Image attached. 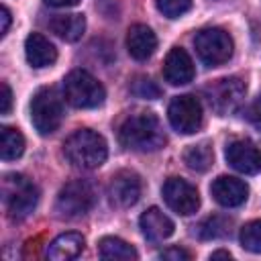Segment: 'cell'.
<instances>
[{
	"mask_svg": "<svg viewBox=\"0 0 261 261\" xmlns=\"http://www.w3.org/2000/svg\"><path fill=\"white\" fill-rule=\"evenodd\" d=\"M210 194L212 198L220 204V206H226V208H234V206H241L247 196H249V188L245 181L232 177V175H220L212 181L210 186Z\"/></svg>",
	"mask_w": 261,
	"mask_h": 261,
	"instance_id": "5bb4252c",
	"label": "cell"
},
{
	"mask_svg": "<svg viewBox=\"0 0 261 261\" xmlns=\"http://www.w3.org/2000/svg\"><path fill=\"white\" fill-rule=\"evenodd\" d=\"M130 92L137 98H147V100H155V98L161 96V88L149 77H137L130 86Z\"/></svg>",
	"mask_w": 261,
	"mask_h": 261,
	"instance_id": "484cf974",
	"label": "cell"
},
{
	"mask_svg": "<svg viewBox=\"0 0 261 261\" xmlns=\"http://www.w3.org/2000/svg\"><path fill=\"white\" fill-rule=\"evenodd\" d=\"M161 194H163L165 204L173 212H177L181 216H190V214H194L200 208V194H198V190L190 181H186L181 177H169L163 184Z\"/></svg>",
	"mask_w": 261,
	"mask_h": 261,
	"instance_id": "30bf717a",
	"label": "cell"
},
{
	"mask_svg": "<svg viewBox=\"0 0 261 261\" xmlns=\"http://www.w3.org/2000/svg\"><path fill=\"white\" fill-rule=\"evenodd\" d=\"M126 49L135 59L145 61L155 53L157 37L147 24H133L126 33Z\"/></svg>",
	"mask_w": 261,
	"mask_h": 261,
	"instance_id": "2e32d148",
	"label": "cell"
},
{
	"mask_svg": "<svg viewBox=\"0 0 261 261\" xmlns=\"http://www.w3.org/2000/svg\"><path fill=\"white\" fill-rule=\"evenodd\" d=\"M194 47L198 57L206 63V65H220L224 61L230 59L232 55V39L224 29L218 27H210V29H202L196 37H194Z\"/></svg>",
	"mask_w": 261,
	"mask_h": 261,
	"instance_id": "52a82bcc",
	"label": "cell"
},
{
	"mask_svg": "<svg viewBox=\"0 0 261 261\" xmlns=\"http://www.w3.org/2000/svg\"><path fill=\"white\" fill-rule=\"evenodd\" d=\"M2 194H4L6 212L12 220L27 218L37 208L39 202L37 186L20 173H10L2 179Z\"/></svg>",
	"mask_w": 261,
	"mask_h": 261,
	"instance_id": "3957f363",
	"label": "cell"
},
{
	"mask_svg": "<svg viewBox=\"0 0 261 261\" xmlns=\"http://www.w3.org/2000/svg\"><path fill=\"white\" fill-rule=\"evenodd\" d=\"M86 247V241L80 232H63L51 241L47 247V257L53 261H69L75 259Z\"/></svg>",
	"mask_w": 261,
	"mask_h": 261,
	"instance_id": "ac0fdd59",
	"label": "cell"
},
{
	"mask_svg": "<svg viewBox=\"0 0 261 261\" xmlns=\"http://www.w3.org/2000/svg\"><path fill=\"white\" fill-rule=\"evenodd\" d=\"M108 196H110V202L118 208H128L133 204H137V200L141 196V177L128 169L116 171L110 179Z\"/></svg>",
	"mask_w": 261,
	"mask_h": 261,
	"instance_id": "8fae6325",
	"label": "cell"
},
{
	"mask_svg": "<svg viewBox=\"0 0 261 261\" xmlns=\"http://www.w3.org/2000/svg\"><path fill=\"white\" fill-rule=\"evenodd\" d=\"M241 245L251 253H261V220H251L241 228Z\"/></svg>",
	"mask_w": 261,
	"mask_h": 261,
	"instance_id": "cb8c5ba5",
	"label": "cell"
},
{
	"mask_svg": "<svg viewBox=\"0 0 261 261\" xmlns=\"http://www.w3.org/2000/svg\"><path fill=\"white\" fill-rule=\"evenodd\" d=\"M247 118L249 120H253L255 124H259L261 126V94L257 96V100L249 106V112H247Z\"/></svg>",
	"mask_w": 261,
	"mask_h": 261,
	"instance_id": "f1b7e54d",
	"label": "cell"
},
{
	"mask_svg": "<svg viewBox=\"0 0 261 261\" xmlns=\"http://www.w3.org/2000/svg\"><path fill=\"white\" fill-rule=\"evenodd\" d=\"M63 96L75 108H96L104 102V86L86 69H73L63 80Z\"/></svg>",
	"mask_w": 261,
	"mask_h": 261,
	"instance_id": "277c9868",
	"label": "cell"
},
{
	"mask_svg": "<svg viewBox=\"0 0 261 261\" xmlns=\"http://www.w3.org/2000/svg\"><path fill=\"white\" fill-rule=\"evenodd\" d=\"M161 259H169V261H188L192 255L186 251V249H179V247H169L165 251L159 253Z\"/></svg>",
	"mask_w": 261,
	"mask_h": 261,
	"instance_id": "4316f807",
	"label": "cell"
},
{
	"mask_svg": "<svg viewBox=\"0 0 261 261\" xmlns=\"http://www.w3.org/2000/svg\"><path fill=\"white\" fill-rule=\"evenodd\" d=\"M224 155H226V161L230 163V167H234L241 173L253 175V173L261 171V151L251 141L239 139V141L228 143Z\"/></svg>",
	"mask_w": 261,
	"mask_h": 261,
	"instance_id": "7c38bea8",
	"label": "cell"
},
{
	"mask_svg": "<svg viewBox=\"0 0 261 261\" xmlns=\"http://www.w3.org/2000/svg\"><path fill=\"white\" fill-rule=\"evenodd\" d=\"M163 77L171 86H184L194 80V63L186 49L171 47L163 61Z\"/></svg>",
	"mask_w": 261,
	"mask_h": 261,
	"instance_id": "4fadbf2b",
	"label": "cell"
},
{
	"mask_svg": "<svg viewBox=\"0 0 261 261\" xmlns=\"http://www.w3.org/2000/svg\"><path fill=\"white\" fill-rule=\"evenodd\" d=\"M94 202H96V192L92 184L84 179H73L59 190L55 200V212L61 218H77L90 212Z\"/></svg>",
	"mask_w": 261,
	"mask_h": 261,
	"instance_id": "5b68a950",
	"label": "cell"
},
{
	"mask_svg": "<svg viewBox=\"0 0 261 261\" xmlns=\"http://www.w3.org/2000/svg\"><path fill=\"white\" fill-rule=\"evenodd\" d=\"M212 159H214V153H212V147L208 143H198V145H192L184 151V163L192 169V171H206L210 165H212Z\"/></svg>",
	"mask_w": 261,
	"mask_h": 261,
	"instance_id": "7402d4cb",
	"label": "cell"
},
{
	"mask_svg": "<svg viewBox=\"0 0 261 261\" xmlns=\"http://www.w3.org/2000/svg\"><path fill=\"white\" fill-rule=\"evenodd\" d=\"M8 27H10V10L6 6L0 8V37H4L8 33Z\"/></svg>",
	"mask_w": 261,
	"mask_h": 261,
	"instance_id": "f546056e",
	"label": "cell"
},
{
	"mask_svg": "<svg viewBox=\"0 0 261 261\" xmlns=\"http://www.w3.org/2000/svg\"><path fill=\"white\" fill-rule=\"evenodd\" d=\"M118 141L122 147L141 151V153H153L165 145V135L159 118L153 112H135L126 116L118 128Z\"/></svg>",
	"mask_w": 261,
	"mask_h": 261,
	"instance_id": "6da1fadb",
	"label": "cell"
},
{
	"mask_svg": "<svg viewBox=\"0 0 261 261\" xmlns=\"http://www.w3.org/2000/svg\"><path fill=\"white\" fill-rule=\"evenodd\" d=\"M0 88H2V96H0V114L2 116H6L8 112H10V106H12V90H10V86L6 84V82H2L0 84Z\"/></svg>",
	"mask_w": 261,
	"mask_h": 261,
	"instance_id": "83f0119b",
	"label": "cell"
},
{
	"mask_svg": "<svg viewBox=\"0 0 261 261\" xmlns=\"http://www.w3.org/2000/svg\"><path fill=\"white\" fill-rule=\"evenodd\" d=\"M167 118L169 124L181 133V135H192L202 126L204 120V112H202V104L196 96L192 94H184V96H175L169 102L167 108Z\"/></svg>",
	"mask_w": 261,
	"mask_h": 261,
	"instance_id": "9c48e42d",
	"label": "cell"
},
{
	"mask_svg": "<svg viewBox=\"0 0 261 261\" xmlns=\"http://www.w3.org/2000/svg\"><path fill=\"white\" fill-rule=\"evenodd\" d=\"M230 220L224 216H210L206 218L200 226H198V234L200 239H218L230 232Z\"/></svg>",
	"mask_w": 261,
	"mask_h": 261,
	"instance_id": "603a6c76",
	"label": "cell"
},
{
	"mask_svg": "<svg viewBox=\"0 0 261 261\" xmlns=\"http://www.w3.org/2000/svg\"><path fill=\"white\" fill-rule=\"evenodd\" d=\"M210 259H230V253L228 251H214L210 255Z\"/></svg>",
	"mask_w": 261,
	"mask_h": 261,
	"instance_id": "1f68e13d",
	"label": "cell"
},
{
	"mask_svg": "<svg viewBox=\"0 0 261 261\" xmlns=\"http://www.w3.org/2000/svg\"><path fill=\"white\" fill-rule=\"evenodd\" d=\"M31 120L39 135L47 137L55 133L63 120V106L51 88L39 90L31 100Z\"/></svg>",
	"mask_w": 261,
	"mask_h": 261,
	"instance_id": "8992f818",
	"label": "cell"
},
{
	"mask_svg": "<svg viewBox=\"0 0 261 261\" xmlns=\"http://www.w3.org/2000/svg\"><path fill=\"white\" fill-rule=\"evenodd\" d=\"M24 151V137L20 135V130L12 128V126H2L0 130V155L4 161H12L16 157H20Z\"/></svg>",
	"mask_w": 261,
	"mask_h": 261,
	"instance_id": "44dd1931",
	"label": "cell"
},
{
	"mask_svg": "<svg viewBox=\"0 0 261 261\" xmlns=\"http://www.w3.org/2000/svg\"><path fill=\"white\" fill-rule=\"evenodd\" d=\"M159 12L167 18H177L192 8V0H155Z\"/></svg>",
	"mask_w": 261,
	"mask_h": 261,
	"instance_id": "d4e9b609",
	"label": "cell"
},
{
	"mask_svg": "<svg viewBox=\"0 0 261 261\" xmlns=\"http://www.w3.org/2000/svg\"><path fill=\"white\" fill-rule=\"evenodd\" d=\"M24 55H27V61L41 69V67H49L57 61V49L55 45L43 37L41 33H31L24 41Z\"/></svg>",
	"mask_w": 261,
	"mask_h": 261,
	"instance_id": "9a60e30c",
	"label": "cell"
},
{
	"mask_svg": "<svg viewBox=\"0 0 261 261\" xmlns=\"http://www.w3.org/2000/svg\"><path fill=\"white\" fill-rule=\"evenodd\" d=\"M49 29L63 41H77L82 39L84 31H86V18L84 14H57L51 18Z\"/></svg>",
	"mask_w": 261,
	"mask_h": 261,
	"instance_id": "d6986e66",
	"label": "cell"
},
{
	"mask_svg": "<svg viewBox=\"0 0 261 261\" xmlns=\"http://www.w3.org/2000/svg\"><path fill=\"white\" fill-rule=\"evenodd\" d=\"M141 230H143V234L149 239V241H163V239H167V237H171L173 234V222H171V218L169 216H165L159 208H155V206H151V208H147L145 212H143V216H141Z\"/></svg>",
	"mask_w": 261,
	"mask_h": 261,
	"instance_id": "e0dca14e",
	"label": "cell"
},
{
	"mask_svg": "<svg viewBox=\"0 0 261 261\" xmlns=\"http://www.w3.org/2000/svg\"><path fill=\"white\" fill-rule=\"evenodd\" d=\"M245 82L239 80V77H220L216 82H212L210 86L204 88V94H206V100L210 104V108L224 116V114H230L234 112L243 100H245Z\"/></svg>",
	"mask_w": 261,
	"mask_h": 261,
	"instance_id": "ba28073f",
	"label": "cell"
},
{
	"mask_svg": "<svg viewBox=\"0 0 261 261\" xmlns=\"http://www.w3.org/2000/svg\"><path fill=\"white\" fill-rule=\"evenodd\" d=\"M98 255L102 259H124V261L139 257L135 247H130L126 241H122L118 237H104L98 243Z\"/></svg>",
	"mask_w": 261,
	"mask_h": 261,
	"instance_id": "ffe728a7",
	"label": "cell"
},
{
	"mask_svg": "<svg viewBox=\"0 0 261 261\" xmlns=\"http://www.w3.org/2000/svg\"><path fill=\"white\" fill-rule=\"evenodd\" d=\"M45 2L55 8H67V6H75L80 0H45Z\"/></svg>",
	"mask_w": 261,
	"mask_h": 261,
	"instance_id": "4dcf8cb0",
	"label": "cell"
},
{
	"mask_svg": "<svg viewBox=\"0 0 261 261\" xmlns=\"http://www.w3.org/2000/svg\"><path fill=\"white\" fill-rule=\"evenodd\" d=\"M63 155L73 167L96 169L106 161L108 147H106V141L102 135H98L90 128H80L65 139Z\"/></svg>",
	"mask_w": 261,
	"mask_h": 261,
	"instance_id": "7a4b0ae2",
	"label": "cell"
}]
</instances>
